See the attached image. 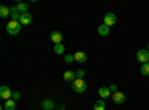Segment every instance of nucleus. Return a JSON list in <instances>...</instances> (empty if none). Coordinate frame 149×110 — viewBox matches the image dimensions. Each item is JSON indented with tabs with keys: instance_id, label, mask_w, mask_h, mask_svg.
Segmentation results:
<instances>
[{
	"instance_id": "1",
	"label": "nucleus",
	"mask_w": 149,
	"mask_h": 110,
	"mask_svg": "<svg viewBox=\"0 0 149 110\" xmlns=\"http://www.w3.org/2000/svg\"><path fill=\"white\" fill-rule=\"evenodd\" d=\"M6 31L10 34V36H17V34H19V31H21V22L19 21H9L8 22V26H6Z\"/></svg>"
},
{
	"instance_id": "2",
	"label": "nucleus",
	"mask_w": 149,
	"mask_h": 110,
	"mask_svg": "<svg viewBox=\"0 0 149 110\" xmlns=\"http://www.w3.org/2000/svg\"><path fill=\"white\" fill-rule=\"evenodd\" d=\"M72 89H73L74 92H78V94L85 92V91H86V83H85V80H84V79H74V80L72 82Z\"/></svg>"
},
{
	"instance_id": "3",
	"label": "nucleus",
	"mask_w": 149,
	"mask_h": 110,
	"mask_svg": "<svg viewBox=\"0 0 149 110\" xmlns=\"http://www.w3.org/2000/svg\"><path fill=\"white\" fill-rule=\"evenodd\" d=\"M137 59L140 61L142 64H146V63H149V51L148 49H140L139 52H137Z\"/></svg>"
},
{
	"instance_id": "4",
	"label": "nucleus",
	"mask_w": 149,
	"mask_h": 110,
	"mask_svg": "<svg viewBox=\"0 0 149 110\" xmlns=\"http://www.w3.org/2000/svg\"><path fill=\"white\" fill-rule=\"evenodd\" d=\"M12 94H14V92L9 89V86H6V85L0 86V97H2V98H5V100H10V98H12Z\"/></svg>"
},
{
	"instance_id": "5",
	"label": "nucleus",
	"mask_w": 149,
	"mask_h": 110,
	"mask_svg": "<svg viewBox=\"0 0 149 110\" xmlns=\"http://www.w3.org/2000/svg\"><path fill=\"white\" fill-rule=\"evenodd\" d=\"M113 24H116V15H115V14H112V12H109V14L104 15V26L112 27Z\"/></svg>"
},
{
	"instance_id": "6",
	"label": "nucleus",
	"mask_w": 149,
	"mask_h": 110,
	"mask_svg": "<svg viewBox=\"0 0 149 110\" xmlns=\"http://www.w3.org/2000/svg\"><path fill=\"white\" fill-rule=\"evenodd\" d=\"M112 100H113L115 104H124L125 103V94H122V92H115V94H112Z\"/></svg>"
},
{
	"instance_id": "7",
	"label": "nucleus",
	"mask_w": 149,
	"mask_h": 110,
	"mask_svg": "<svg viewBox=\"0 0 149 110\" xmlns=\"http://www.w3.org/2000/svg\"><path fill=\"white\" fill-rule=\"evenodd\" d=\"M98 97H100L102 100H106V98H109V97H112L109 86H102V88H98Z\"/></svg>"
},
{
	"instance_id": "8",
	"label": "nucleus",
	"mask_w": 149,
	"mask_h": 110,
	"mask_svg": "<svg viewBox=\"0 0 149 110\" xmlns=\"http://www.w3.org/2000/svg\"><path fill=\"white\" fill-rule=\"evenodd\" d=\"M33 21V17L30 12H27V14H22L21 18H19V22H21V26H30Z\"/></svg>"
},
{
	"instance_id": "9",
	"label": "nucleus",
	"mask_w": 149,
	"mask_h": 110,
	"mask_svg": "<svg viewBox=\"0 0 149 110\" xmlns=\"http://www.w3.org/2000/svg\"><path fill=\"white\" fill-rule=\"evenodd\" d=\"M63 77H64V80H66V82H70V83H72L74 79H76V73H74V71H70V70H67V71H64Z\"/></svg>"
},
{
	"instance_id": "10",
	"label": "nucleus",
	"mask_w": 149,
	"mask_h": 110,
	"mask_svg": "<svg viewBox=\"0 0 149 110\" xmlns=\"http://www.w3.org/2000/svg\"><path fill=\"white\" fill-rule=\"evenodd\" d=\"M51 40H52L55 45H58V43H61V40H63V36H61L60 31H52V33H51Z\"/></svg>"
},
{
	"instance_id": "11",
	"label": "nucleus",
	"mask_w": 149,
	"mask_h": 110,
	"mask_svg": "<svg viewBox=\"0 0 149 110\" xmlns=\"http://www.w3.org/2000/svg\"><path fill=\"white\" fill-rule=\"evenodd\" d=\"M74 55V61H78V63H85L86 61V54L82 52V51H78L76 54H73Z\"/></svg>"
},
{
	"instance_id": "12",
	"label": "nucleus",
	"mask_w": 149,
	"mask_h": 110,
	"mask_svg": "<svg viewBox=\"0 0 149 110\" xmlns=\"http://www.w3.org/2000/svg\"><path fill=\"white\" fill-rule=\"evenodd\" d=\"M9 15H10V8H8L6 5L0 6V17H2V18H8Z\"/></svg>"
},
{
	"instance_id": "13",
	"label": "nucleus",
	"mask_w": 149,
	"mask_h": 110,
	"mask_svg": "<svg viewBox=\"0 0 149 110\" xmlns=\"http://www.w3.org/2000/svg\"><path fill=\"white\" fill-rule=\"evenodd\" d=\"M10 18H12V21H19L21 14L18 12V9H17V8H10Z\"/></svg>"
},
{
	"instance_id": "14",
	"label": "nucleus",
	"mask_w": 149,
	"mask_h": 110,
	"mask_svg": "<svg viewBox=\"0 0 149 110\" xmlns=\"http://www.w3.org/2000/svg\"><path fill=\"white\" fill-rule=\"evenodd\" d=\"M15 8L18 9V12H19L21 15H22V14H27V12H29V5H27V3H18Z\"/></svg>"
},
{
	"instance_id": "15",
	"label": "nucleus",
	"mask_w": 149,
	"mask_h": 110,
	"mask_svg": "<svg viewBox=\"0 0 149 110\" xmlns=\"http://www.w3.org/2000/svg\"><path fill=\"white\" fill-rule=\"evenodd\" d=\"M42 107H43L45 110H51L52 107H55V104H54V101H52V100L46 98V100H43V101H42Z\"/></svg>"
},
{
	"instance_id": "16",
	"label": "nucleus",
	"mask_w": 149,
	"mask_h": 110,
	"mask_svg": "<svg viewBox=\"0 0 149 110\" xmlns=\"http://www.w3.org/2000/svg\"><path fill=\"white\" fill-rule=\"evenodd\" d=\"M109 33H110V27L104 26V24H102V26L98 27V34L100 36H107Z\"/></svg>"
},
{
	"instance_id": "17",
	"label": "nucleus",
	"mask_w": 149,
	"mask_h": 110,
	"mask_svg": "<svg viewBox=\"0 0 149 110\" xmlns=\"http://www.w3.org/2000/svg\"><path fill=\"white\" fill-rule=\"evenodd\" d=\"M15 107H17V103H15V100H6V103H5V110H15Z\"/></svg>"
},
{
	"instance_id": "18",
	"label": "nucleus",
	"mask_w": 149,
	"mask_h": 110,
	"mask_svg": "<svg viewBox=\"0 0 149 110\" xmlns=\"http://www.w3.org/2000/svg\"><path fill=\"white\" fill-rule=\"evenodd\" d=\"M94 110H104L106 109V104H104V101L103 100H97L95 103H94V107H93Z\"/></svg>"
},
{
	"instance_id": "19",
	"label": "nucleus",
	"mask_w": 149,
	"mask_h": 110,
	"mask_svg": "<svg viewBox=\"0 0 149 110\" xmlns=\"http://www.w3.org/2000/svg\"><path fill=\"white\" fill-rule=\"evenodd\" d=\"M54 52L57 54V55H61L64 52V46H63V43H58V45H55L54 46Z\"/></svg>"
},
{
	"instance_id": "20",
	"label": "nucleus",
	"mask_w": 149,
	"mask_h": 110,
	"mask_svg": "<svg viewBox=\"0 0 149 110\" xmlns=\"http://www.w3.org/2000/svg\"><path fill=\"white\" fill-rule=\"evenodd\" d=\"M140 71H142V75H143V76H148V75H149V63H146V64H142V68H140Z\"/></svg>"
},
{
	"instance_id": "21",
	"label": "nucleus",
	"mask_w": 149,
	"mask_h": 110,
	"mask_svg": "<svg viewBox=\"0 0 149 110\" xmlns=\"http://www.w3.org/2000/svg\"><path fill=\"white\" fill-rule=\"evenodd\" d=\"M64 61H66V63H67V64H70V63H73V61H74V55H72V54H67V55L64 57Z\"/></svg>"
},
{
	"instance_id": "22",
	"label": "nucleus",
	"mask_w": 149,
	"mask_h": 110,
	"mask_svg": "<svg viewBox=\"0 0 149 110\" xmlns=\"http://www.w3.org/2000/svg\"><path fill=\"white\" fill-rule=\"evenodd\" d=\"M74 73H76V79H84V75H85L84 70H78V71H74Z\"/></svg>"
},
{
	"instance_id": "23",
	"label": "nucleus",
	"mask_w": 149,
	"mask_h": 110,
	"mask_svg": "<svg viewBox=\"0 0 149 110\" xmlns=\"http://www.w3.org/2000/svg\"><path fill=\"white\" fill-rule=\"evenodd\" d=\"M19 98H21V94H19V92H14V94H12V100L17 101V100H19Z\"/></svg>"
},
{
	"instance_id": "24",
	"label": "nucleus",
	"mask_w": 149,
	"mask_h": 110,
	"mask_svg": "<svg viewBox=\"0 0 149 110\" xmlns=\"http://www.w3.org/2000/svg\"><path fill=\"white\" fill-rule=\"evenodd\" d=\"M109 89H110V92H113V94H115V92H118V88H116V85H115V83H113V85H110Z\"/></svg>"
},
{
	"instance_id": "25",
	"label": "nucleus",
	"mask_w": 149,
	"mask_h": 110,
	"mask_svg": "<svg viewBox=\"0 0 149 110\" xmlns=\"http://www.w3.org/2000/svg\"><path fill=\"white\" fill-rule=\"evenodd\" d=\"M148 51H149V45H148Z\"/></svg>"
},
{
	"instance_id": "26",
	"label": "nucleus",
	"mask_w": 149,
	"mask_h": 110,
	"mask_svg": "<svg viewBox=\"0 0 149 110\" xmlns=\"http://www.w3.org/2000/svg\"><path fill=\"white\" fill-rule=\"evenodd\" d=\"M93 110H94V109H93Z\"/></svg>"
}]
</instances>
